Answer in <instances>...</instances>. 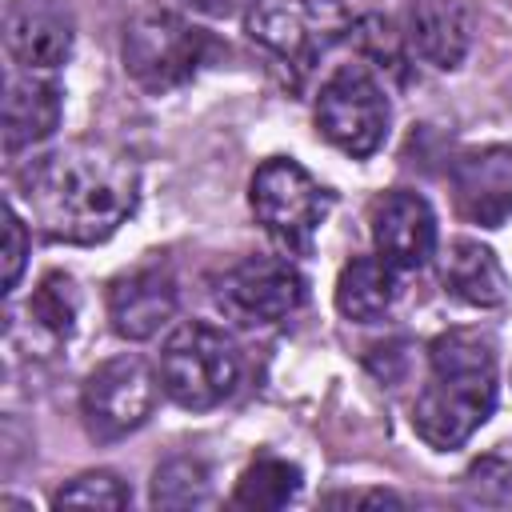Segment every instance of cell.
Returning <instances> with one entry per match:
<instances>
[{
  "label": "cell",
  "instance_id": "d6986e66",
  "mask_svg": "<svg viewBox=\"0 0 512 512\" xmlns=\"http://www.w3.org/2000/svg\"><path fill=\"white\" fill-rule=\"evenodd\" d=\"M212 496L208 468L192 456L164 460L152 476V508H200Z\"/></svg>",
  "mask_w": 512,
  "mask_h": 512
},
{
  "label": "cell",
  "instance_id": "4fadbf2b",
  "mask_svg": "<svg viewBox=\"0 0 512 512\" xmlns=\"http://www.w3.org/2000/svg\"><path fill=\"white\" fill-rule=\"evenodd\" d=\"M176 316V280L160 264L132 268L108 284V320L124 340H148Z\"/></svg>",
  "mask_w": 512,
  "mask_h": 512
},
{
  "label": "cell",
  "instance_id": "e0dca14e",
  "mask_svg": "<svg viewBox=\"0 0 512 512\" xmlns=\"http://www.w3.org/2000/svg\"><path fill=\"white\" fill-rule=\"evenodd\" d=\"M396 268L380 256H356L340 268V280H336V308L344 320H356V324H368V320H380L388 308H392V296H396Z\"/></svg>",
  "mask_w": 512,
  "mask_h": 512
},
{
  "label": "cell",
  "instance_id": "6da1fadb",
  "mask_svg": "<svg viewBox=\"0 0 512 512\" xmlns=\"http://www.w3.org/2000/svg\"><path fill=\"white\" fill-rule=\"evenodd\" d=\"M20 192L44 236L64 244H100L132 216L140 172L124 152L76 140L32 160L20 176Z\"/></svg>",
  "mask_w": 512,
  "mask_h": 512
},
{
  "label": "cell",
  "instance_id": "7c38bea8",
  "mask_svg": "<svg viewBox=\"0 0 512 512\" xmlns=\"http://www.w3.org/2000/svg\"><path fill=\"white\" fill-rule=\"evenodd\" d=\"M372 244L380 260L400 272L424 268L436 256V216L432 204L416 192H384L372 204Z\"/></svg>",
  "mask_w": 512,
  "mask_h": 512
},
{
  "label": "cell",
  "instance_id": "9c48e42d",
  "mask_svg": "<svg viewBox=\"0 0 512 512\" xmlns=\"http://www.w3.org/2000/svg\"><path fill=\"white\" fill-rule=\"evenodd\" d=\"M300 304H304V280L288 260L276 256H248L216 280V308L244 328L276 324L292 316Z\"/></svg>",
  "mask_w": 512,
  "mask_h": 512
},
{
  "label": "cell",
  "instance_id": "ffe728a7",
  "mask_svg": "<svg viewBox=\"0 0 512 512\" xmlns=\"http://www.w3.org/2000/svg\"><path fill=\"white\" fill-rule=\"evenodd\" d=\"M76 312H80L76 284H72V276H64V272H48V276L36 284L32 300H28V316H32L44 332H52L56 340H68V336H72Z\"/></svg>",
  "mask_w": 512,
  "mask_h": 512
},
{
  "label": "cell",
  "instance_id": "ba28073f",
  "mask_svg": "<svg viewBox=\"0 0 512 512\" xmlns=\"http://www.w3.org/2000/svg\"><path fill=\"white\" fill-rule=\"evenodd\" d=\"M160 388H164L160 372H152L140 356L124 352V356L104 360L84 380V392H80V412H84L88 432L104 444L136 432L152 416Z\"/></svg>",
  "mask_w": 512,
  "mask_h": 512
},
{
  "label": "cell",
  "instance_id": "44dd1931",
  "mask_svg": "<svg viewBox=\"0 0 512 512\" xmlns=\"http://www.w3.org/2000/svg\"><path fill=\"white\" fill-rule=\"evenodd\" d=\"M128 500H132V492L124 488V480L116 476V472H108V468H96V472H80L76 480H68L56 496H52V504L56 508H128Z\"/></svg>",
  "mask_w": 512,
  "mask_h": 512
},
{
  "label": "cell",
  "instance_id": "ac0fdd59",
  "mask_svg": "<svg viewBox=\"0 0 512 512\" xmlns=\"http://www.w3.org/2000/svg\"><path fill=\"white\" fill-rule=\"evenodd\" d=\"M296 492H300V468L296 464H288L280 456H256L240 472L236 492H232V504L236 508L268 512V508H284Z\"/></svg>",
  "mask_w": 512,
  "mask_h": 512
},
{
  "label": "cell",
  "instance_id": "603a6c76",
  "mask_svg": "<svg viewBox=\"0 0 512 512\" xmlns=\"http://www.w3.org/2000/svg\"><path fill=\"white\" fill-rule=\"evenodd\" d=\"M328 504H348V508H404V500L396 492L384 488H368V492H344V496H328Z\"/></svg>",
  "mask_w": 512,
  "mask_h": 512
},
{
  "label": "cell",
  "instance_id": "2e32d148",
  "mask_svg": "<svg viewBox=\"0 0 512 512\" xmlns=\"http://www.w3.org/2000/svg\"><path fill=\"white\" fill-rule=\"evenodd\" d=\"M440 284L452 300L472 308H500L512 296V280L504 264L480 240H452L440 252Z\"/></svg>",
  "mask_w": 512,
  "mask_h": 512
},
{
  "label": "cell",
  "instance_id": "52a82bcc",
  "mask_svg": "<svg viewBox=\"0 0 512 512\" xmlns=\"http://www.w3.org/2000/svg\"><path fill=\"white\" fill-rule=\"evenodd\" d=\"M320 136L352 160L372 156L388 136V96L364 64H340L316 96Z\"/></svg>",
  "mask_w": 512,
  "mask_h": 512
},
{
  "label": "cell",
  "instance_id": "277c9868",
  "mask_svg": "<svg viewBox=\"0 0 512 512\" xmlns=\"http://www.w3.org/2000/svg\"><path fill=\"white\" fill-rule=\"evenodd\" d=\"M212 40L204 28L188 24L180 12L144 8L124 24V72L144 92H172L188 84L208 60Z\"/></svg>",
  "mask_w": 512,
  "mask_h": 512
},
{
  "label": "cell",
  "instance_id": "30bf717a",
  "mask_svg": "<svg viewBox=\"0 0 512 512\" xmlns=\"http://www.w3.org/2000/svg\"><path fill=\"white\" fill-rule=\"evenodd\" d=\"M76 20L68 0H8L4 48L24 72H52L72 56Z\"/></svg>",
  "mask_w": 512,
  "mask_h": 512
},
{
  "label": "cell",
  "instance_id": "8fae6325",
  "mask_svg": "<svg viewBox=\"0 0 512 512\" xmlns=\"http://www.w3.org/2000/svg\"><path fill=\"white\" fill-rule=\"evenodd\" d=\"M452 200L468 224L500 228L512 216V148L484 144L452 160Z\"/></svg>",
  "mask_w": 512,
  "mask_h": 512
},
{
  "label": "cell",
  "instance_id": "7402d4cb",
  "mask_svg": "<svg viewBox=\"0 0 512 512\" xmlns=\"http://www.w3.org/2000/svg\"><path fill=\"white\" fill-rule=\"evenodd\" d=\"M24 260H28V228L16 216V208H4V292L20 284Z\"/></svg>",
  "mask_w": 512,
  "mask_h": 512
},
{
  "label": "cell",
  "instance_id": "8992f818",
  "mask_svg": "<svg viewBox=\"0 0 512 512\" xmlns=\"http://www.w3.org/2000/svg\"><path fill=\"white\" fill-rule=\"evenodd\" d=\"M248 204L264 232L284 248L304 256L312 248V236L328 212V192L288 156H272L252 172Z\"/></svg>",
  "mask_w": 512,
  "mask_h": 512
},
{
  "label": "cell",
  "instance_id": "cb8c5ba5",
  "mask_svg": "<svg viewBox=\"0 0 512 512\" xmlns=\"http://www.w3.org/2000/svg\"><path fill=\"white\" fill-rule=\"evenodd\" d=\"M196 12H204V16H228V12H236V4L240 0H188Z\"/></svg>",
  "mask_w": 512,
  "mask_h": 512
},
{
  "label": "cell",
  "instance_id": "5bb4252c",
  "mask_svg": "<svg viewBox=\"0 0 512 512\" xmlns=\"http://www.w3.org/2000/svg\"><path fill=\"white\" fill-rule=\"evenodd\" d=\"M472 32V0H408V44L424 64L440 72L460 68L472 48Z\"/></svg>",
  "mask_w": 512,
  "mask_h": 512
},
{
  "label": "cell",
  "instance_id": "5b68a950",
  "mask_svg": "<svg viewBox=\"0 0 512 512\" xmlns=\"http://www.w3.org/2000/svg\"><path fill=\"white\" fill-rule=\"evenodd\" d=\"M244 32L284 64L308 68L352 32V16L340 0H248Z\"/></svg>",
  "mask_w": 512,
  "mask_h": 512
},
{
  "label": "cell",
  "instance_id": "9a60e30c",
  "mask_svg": "<svg viewBox=\"0 0 512 512\" xmlns=\"http://www.w3.org/2000/svg\"><path fill=\"white\" fill-rule=\"evenodd\" d=\"M60 112H64V100L52 80H44L40 72H24V68L12 72L8 88H4V148H8V156L24 152L32 144H44L56 132Z\"/></svg>",
  "mask_w": 512,
  "mask_h": 512
},
{
  "label": "cell",
  "instance_id": "7a4b0ae2",
  "mask_svg": "<svg viewBox=\"0 0 512 512\" xmlns=\"http://www.w3.org/2000/svg\"><path fill=\"white\" fill-rule=\"evenodd\" d=\"M432 380L412 404L416 436L436 448H460L496 408V348L484 332L452 328L428 348Z\"/></svg>",
  "mask_w": 512,
  "mask_h": 512
},
{
  "label": "cell",
  "instance_id": "3957f363",
  "mask_svg": "<svg viewBox=\"0 0 512 512\" xmlns=\"http://www.w3.org/2000/svg\"><path fill=\"white\" fill-rule=\"evenodd\" d=\"M240 352L228 332L188 320L160 348V384L172 404L188 412H208L236 392Z\"/></svg>",
  "mask_w": 512,
  "mask_h": 512
}]
</instances>
